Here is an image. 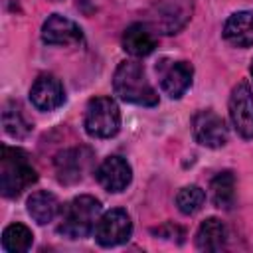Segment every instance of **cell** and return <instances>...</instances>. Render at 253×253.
<instances>
[{
    "label": "cell",
    "mask_w": 253,
    "mask_h": 253,
    "mask_svg": "<svg viewBox=\"0 0 253 253\" xmlns=\"http://www.w3.org/2000/svg\"><path fill=\"white\" fill-rule=\"evenodd\" d=\"M2 126L12 138H26L32 132L30 121L24 117L22 107L16 101H8L2 109Z\"/></svg>",
    "instance_id": "cell-18"
},
{
    "label": "cell",
    "mask_w": 253,
    "mask_h": 253,
    "mask_svg": "<svg viewBox=\"0 0 253 253\" xmlns=\"http://www.w3.org/2000/svg\"><path fill=\"white\" fill-rule=\"evenodd\" d=\"M93 233L101 247H115V245L126 243L132 235L130 215L121 208H113L99 217Z\"/></svg>",
    "instance_id": "cell-5"
},
{
    "label": "cell",
    "mask_w": 253,
    "mask_h": 253,
    "mask_svg": "<svg viewBox=\"0 0 253 253\" xmlns=\"http://www.w3.org/2000/svg\"><path fill=\"white\" fill-rule=\"evenodd\" d=\"M38 180V172L30 156L16 146L2 144L0 154V190L4 198H18L26 188Z\"/></svg>",
    "instance_id": "cell-2"
},
{
    "label": "cell",
    "mask_w": 253,
    "mask_h": 253,
    "mask_svg": "<svg viewBox=\"0 0 253 253\" xmlns=\"http://www.w3.org/2000/svg\"><path fill=\"white\" fill-rule=\"evenodd\" d=\"M210 196L215 208L231 210L235 202V176L231 170H223L215 174L210 182Z\"/></svg>",
    "instance_id": "cell-17"
},
{
    "label": "cell",
    "mask_w": 253,
    "mask_h": 253,
    "mask_svg": "<svg viewBox=\"0 0 253 253\" xmlns=\"http://www.w3.org/2000/svg\"><path fill=\"white\" fill-rule=\"evenodd\" d=\"M123 49L132 55V57H146L154 51L156 47V40L154 34L150 32V28L142 22H134L130 24L125 34H123Z\"/></svg>",
    "instance_id": "cell-14"
},
{
    "label": "cell",
    "mask_w": 253,
    "mask_h": 253,
    "mask_svg": "<svg viewBox=\"0 0 253 253\" xmlns=\"http://www.w3.org/2000/svg\"><path fill=\"white\" fill-rule=\"evenodd\" d=\"M42 40L47 45H77L83 42V30L73 20L51 14L42 26Z\"/></svg>",
    "instance_id": "cell-9"
},
{
    "label": "cell",
    "mask_w": 253,
    "mask_h": 253,
    "mask_svg": "<svg viewBox=\"0 0 253 253\" xmlns=\"http://www.w3.org/2000/svg\"><path fill=\"white\" fill-rule=\"evenodd\" d=\"M206 202V192L192 184V186H184L178 194H176V206L184 215H194L204 208Z\"/></svg>",
    "instance_id": "cell-20"
},
{
    "label": "cell",
    "mask_w": 253,
    "mask_h": 253,
    "mask_svg": "<svg viewBox=\"0 0 253 253\" xmlns=\"http://www.w3.org/2000/svg\"><path fill=\"white\" fill-rule=\"evenodd\" d=\"M34 233L24 223H10L2 231V247L8 253H24L32 247Z\"/></svg>",
    "instance_id": "cell-19"
},
{
    "label": "cell",
    "mask_w": 253,
    "mask_h": 253,
    "mask_svg": "<svg viewBox=\"0 0 253 253\" xmlns=\"http://www.w3.org/2000/svg\"><path fill=\"white\" fill-rule=\"evenodd\" d=\"M160 89L170 97V99H180L192 85L194 77V67L188 61H174V59H160L156 65Z\"/></svg>",
    "instance_id": "cell-7"
},
{
    "label": "cell",
    "mask_w": 253,
    "mask_h": 253,
    "mask_svg": "<svg viewBox=\"0 0 253 253\" xmlns=\"http://www.w3.org/2000/svg\"><path fill=\"white\" fill-rule=\"evenodd\" d=\"M59 211H61L59 202H57V198L51 192L40 190V192H34L28 198V213L40 225H45V223L53 221Z\"/></svg>",
    "instance_id": "cell-16"
},
{
    "label": "cell",
    "mask_w": 253,
    "mask_h": 253,
    "mask_svg": "<svg viewBox=\"0 0 253 253\" xmlns=\"http://www.w3.org/2000/svg\"><path fill=\"white\" fill-rule=\"evenodd\" d=\"M91 162V150L87 148H67L55 156V172L61 184H75L83 178Z\"/></svg>",
    "instance_id": "cell-12"
},
{
    "label": "cell",
    "mask_w": 253,
    "mask_h": 253,
    "mask_svg": "<svg viewBox=\"0 0 253 253\" xmlns=\"http://www.w3.org/2000/svg\"><path fill=\"white\" fill-rule=\"evenodd\" d=\"M85 132L93 138H111L121 128V111L111 97H95L85 107Z\"/></svg>",
    "instance_id": "cell-4"
},
{
    "label": "cell",
    "mask_w": 253,
    "mask_h": 253,
    "mask_svg": "<svg viewBox=\"0 0 253 253\" xmlns=\"http://www.w3.org/2000/svg\"><path fill=\"white\" fill-rule=\"evenodd\" d=\"M229 119L241 138L253 140V91L247 81H239L231 89Z\"/></svg>",
    "instance_id": "cell-6"
},
{
    "label": "cell",
    "mask_w": 253,
    "mask_h": 253,
    "mask_svg": "<svg viewBox=\"0 0 253 253\" xmlns=\"http://www.w3.org/2000/svg\"><path fill=\"white\" fill-rule=\"evenodd\" d=\"M227 241V229L217 217H208L196 231V247L200 251H221Z\"/></svg>",
    "instance_id": "cell-15"
},
{
    "label": "cell",
    "mask_w": 253,
    "mask_h": 253,
    "mask_svg": "<svg viewBox=\"0 0 253 253\" xmlns=\"http://www.w3.org/2000/svg\"><path fill=\"white\" fill-rule=\"evenodd\" d=\"M249 71H251V77H253V61H251V69Z\"/></svg>",
    "instance_id": "cell-22"
},
{
    "label": "cell",
    "mask_w": 253,
    "mask_h": 253,
    "mask_svg": "<svg viewBox=\"0 0 253 253\" xmlns=\"http://www.w3.org/2000/svg\"><path fill=\"white\" fill-rule=\"evenodd\" d=\"M95 178L97 182L113 194H119L123 190H126V186L132 180V168L130 164L121 158V156H107L99 168L95 170Z\"/></svg>",
    "instance_id": "cell-11"
},
{
    "label": "cell",
    "mask_w": 253,
    "mask_h": 253,
    "mask_svg": "<svg viewBox=\"0 0 253 253\" xmlns=\"http://www.w3.org/2000/svg\"><path fill=\"white\" fill-rule=\"evenodd\" d=\"M154 233H156V235H160V237H168V239H174V237H184V231H182L178 225H174V223H164L162 227L154 229Z\"/></svg>",
    "instance_id": "cell-21"
},
{
    "label": "cell",
    "mask_w": 253,
    "mask_h": 253,
    "mask_svg": "<svg viewBox=\"0 0 253 253\" xmlns=\"http://www.w3.org/2000/svg\"><path fill=\"white\" fill-rule=\"evenodd\" d=\"M115 95L132 105L154 107L158 103V93L146 79V71L136 61H121L113 75Z\"/></svg>",
    "instance_id": "cell-1"
},
{
    "label": "cell",
    "mask_w": 253,
    "mask_h": 253,
    "mask_svg": "<svg viewBox=\"0 0 253 253\" xmlns=\"http://www.w3.org/2000/svg\"><path fill=\"white\" fill-rule=\"evenodd\" d=\"M192 134H194L196 142H200L202 146H208V148H221L229 138L225 121L211 109H204L194 115Z\"/></svg>",
    "instance_id": "cell-8"
},
{
    "label": "cell",
    "mask_w": 253,
    "mask_h": 253,
    "mask_svg": "<svg viewBox=\"0 0 253 253\" xmlns=\"http://www.w3.org/2000/svg\"><path fill=\"white\" fill-rule=\"evenodd\" d=\"M30 101L38 111H43V113L61 107L65 101V91L61 81L51 73L38 75V79L30 89Z\"/></svg>",
    "instance_id": "cell-10"
},
{
    "label": "cell",
    "mask_w": 253,
    "mask_h": 253,
    "mask_svg": "<svg viewBox=\"0 0 253 253\" xmlns=\"http://www.w3.org/2000/svg\"><path fill=\"white\" fill-rule=\"evenodd\" d=\"M223 38L233 47L253 45V10L233 12L223 24Z\"/></svg>",
    "instance_id": "cell-13"
},
{
    "label": "cell",
    "mask_w": 253,
    "mask_h": 253,
    "mask_svg": "<svg viewBox=\"0 0 253 253\" xmlns=\"http://www.w3.org/2000/svg\"><path fill=\"white\" fill-rule=\"evenodd\" d=\"M101 217V202L93 196H77L61 208L57 231L69 239H81L95 231Z\"/></svg>",
    "instance_id": "cell-3"
}]
</instances>
